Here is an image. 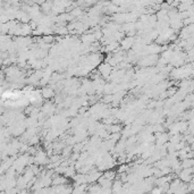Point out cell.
Instances as JSON below:
<instances>
[{
    "label": "cell",
    "instance_id": "5",
    "mask_svg": "<svg viewBox=\"0 0 194 194\" xmlns=\"http://www.w3.org/2000/svg\"><path fill=\"white\" fill-rule=\"evenodd\" d=\"M34 161H35L36 164H39V165H46V164H48L50 160H48V159H47L46 152L39 151L38 153H36L35 158H34Z\"/></svg>",
    "mask_w": 194,
    "mask_h": 194
},
{
    "label": "cell",
    "instance_id": "2",
    "mask_svg": "<svg viewBox=\"0 0 194 194\" xmlns=\"http://www.w3.org/2000/svg\"><path fill=\"white\" fill-rule=\"evenodd\" d=\"M111 70H112L111 65L109 63H103L99 66V72H100V74H101L103 77H106V79H108V76H110Z\"/></svg>",
    "mask_w": 194,
    "mask_h": 194
},
{
    "label": "cell",
    "instance_id": "1",
    "mask_svg": "<svg viewBox=\"0 0 194 194\" xmlns=\"http://www.w3.org/2000/svg\"><path fill=\"white\" fill-rule=\"evenodd\" d=\"M194 176V167L191 168H183L182 171L179 173V178L182 179V182L184 183H188L191 181Z\"/></svg>",
    "mask_w": 194,
    "mask_h": 194
},
{
    "label": "cell",
    "instance_id": "14",
    "mask_svg": "<svg viewBox=\"0 0 194 194\" xmlns=\"http://www.w3.org/2000/svg\"><path fill=\"white\" fill-rule=\"evenodd\" d=\"M109 129H110V132H112V133H118V132H120V126L118 125H114L111 126V127H109Z\"/></svg>",
    "mask_w": 194,
    "mask_h": 194
},
{
    "label": "cell",
    "instance_id": "9",
    "mask_svg": "<svg viewBox=\"0 0 194 194\" xmlns=\"http://www.w3.org/2000/svg\"><path fill=\"white\" fill-rule=\"evenodd\" d=\"M65 176L66 177H75V168H74V165L73 166H68L66 168L65 171Z\"/></svg>",
    "mask_w": 194,
    "mask_h": 194
},
{
    "label": "cell",
    "instance_id": "7",
    "mask_svg": "<svg viewBox=\"0 0 194 194\" xmlns=\"http://www.w3.org/2000/svg\"><path fill=\"white\" fill-rule=\"evenodd\" d=\"M123 185H124V182L123 181H116L114 184H112V192H122L123 191Z\"/></svg>",
    "mask_w": 194,
    "mask_h": 194
},
{
    "label": "cell",
    "instance_id": "4",
    "mask_svg": "<svg viewBox=\"0 0 194 194\" xmlns=\"http://www.w3.org/2000/svg\"><path fill=\"white\" fill-rule=\"evenodd\" d=\"M103 173L101 171H97V170H91L90 173L86 174V177H88V183H94V182H98L100 176H102Z\"/></svg>",
    "mask_w": 194,
    "mask_h": 194
},
{
    "label": "cell",
    "instance_id": "6",
    "mask_svg": "<svg viewBox=\"0 0 194 194\" xmlns=\"http://www.w3.org/2000/svg\"><path fill=\"white\" fill-rule=\"evenodd\" d=\"M41 94H42L43 98L49 99V98H52V97L55 96V92H53L52 88H43L42 91H41Z\"/></svg>",
    "mask_w": 194,
    "mask_h": 194
},
{
    "label": "cell",
    "instance_id": "15",
    "mask_svg": "<svg viewBox=\"0 0 194 194\" xmlns=\"http://www.w3.org/2000/svg\"><path fill=\"white\" fill-rule=\"evenodd\" d=\"M102 33H103V32H101V31H97V32H94L93 34H94V36H96V39L99 40L102 36Z\"/></svg>",
    "mask_w": 194,
    "mask_h": 194
},
{
    "label": "cell",
    "instance_id": "3",
    "mask_svg": "<svg viewBox=\"0 0 194 194\" xmlns=\"http://www.w3.org/2000/svg\"><path fill=\"white\" fill-rule=\"evenodd\" d=\"M135 43V39L133 36H126L125 39L122 40V42H120V47H122V49L124 50H129L131 48H133Z\"/></svg>",
    "mask_w": 194,
    "mask_h": 194
},
{
    "label": "cell",
    "instance_id": "10",
    "mask_svg": "<svg viewBox=\"0 0 194 194\" xmlns=\"http://www.w3.org/2000/svg\"><path fill=\"white\" fill-rule=\"evenodd\" d=\"M64 183H66V178L63 177V176H57L52 181V184L57 185V186H58V185H63Z\"/></svg>",
    "mask_w": 194,
    "mask_h": 194
},
{
    "label": "cell",
    "instance_id": "12",
    "mask_svg": "<svg viewBox=\"0 0 194 194\" xmlns=\"http://www.w3.org/2000/svg\"><path fill=\"white\" fill-rule=\"evenodd\" d=\"M70 14L73 15V17H81L82 16V8L76 7V8H74V9L70 11Z\"/></svg>",
    "mask_w": 194,
    "mask_h": 194
},
{
    "label": "cell",
    "instance_id": "11",
    "mask_svg": "<svg viewBox=\"0 0 194 194\" xmlns=\"http://www.w3.org/2000/svg\"><path fill=\"white\" fill-rule=\"evenodd\" d=\"M102 176L105 178H109V179H114L116 176V173L112 170H106L103 171V174H102Z\"/></svg>",
    "mask_w": 194,
    "mask_h": 194
},
{
    "label": "cell",
    "instance_id": "8",
    "mask_svg": "<svg viewBox=\"0 0 194 194\" xmlns=\"http://www.w3.org/2000/svg\"><path fill=\"white\" fill-rule=\"evenodd\" d=\"M182 167H183V168H191V167H194V158L183 159V161H182Z\"/></svg>",
    "mask_w": 194,
    "mask_h": 194
},
{
    "label": "cell",
    "instance_id": "13",
    "mask_svg": "<svg viewBox=\"0 0 194 194\" xmlns=\"http://www.w3.org/2000/svg\"><path fill=\"white\" fill-rule=\"evenodd\" d=\"M52 40H53V35H52V34H49V35H44V36H43L42 42L51 43V42H52Z\"/></svg>",
    "mask_w": 194,
    "mask_h": 194
}]
</instances>
